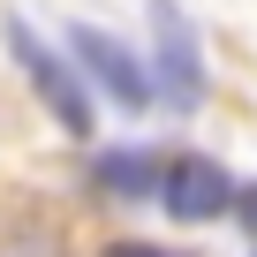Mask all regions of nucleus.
<instances>
[{
	"instance_id": "obj_1",
	"label": "nucleus",
	"mask_w": 257,
	"mask_h": 257,
	"mask_svg": "<svg viewBox=\"0 0 257 257\" xmlns=\"http://www.w3.org/2000/svg\"><path fill=\"white\" fill-rule=\"evenodd\" d=\"M8 46H16V61H23V83L38 91V106L68 128V137H91V91H83V68L68 61V53H53L31 23H8Z\"/></svg>"
},
{
	"instance_id": "obj_2",
	"label": "nucleus",
	"mask_w": 257,
	"mask_h": 257,
	"mask_svg": "<svg viewBox=\"0 0 257 257\" xmlns=\"http://www.w3.org/2000/svg\"><path fill=\"white\" fill-rule=\"evenodd\" d=\"M144 8H152V98L197 106L204 98V53H197L182 8H174V0H144Z\"/></svg>"
},
{
	"instance_id": "obj_3",
	"label": "nucleus",
	"mask_w": 257,
	"mask_h": 257,
	"mask_svg": "<svg viewBox=\"0 0 257 257\" xmlns=\"http://www.w3.org/2000/svg\"><path fill=\"white\" fill-rule=\"evenodd\" d=\"M61 53H68V61L98 83V91H113L128 113H144V106H152V68L128 53L121 38H106L98 23H68V46H61Z\"/></svg>"
},
{
	"instance_id": "obj_4",
	"label": "nucleus",
	"mask_w": 257,
	"mask_h": 257,
	"mask_svg": "<svg viewBox=\"0 0 257 257\" xmlns=\"http://www.w3.org/2000/svg\"><path fill=\"white\" fill-rule=\"evenodd\" d=\"M159 204L182 219V227H212V219H227L234 212V182L212 167V159H174L167 174H159Z\"/></svg>"
},
{
	"instance_id": "obj_5",
	"label": "nucleus",
	"mask_w": 257,
	"mask_h": 257,
	"mask_svg": "<svg viewBox=\"0 0 257 257\" xmlns=\"http://www.w3.org/2000/svg\"><path fill=\"white\" fill-rule=\"evenodd\" d=\"M159 159L152 152H98L91 159V182L106 189V197H159Z\"/></svg>"
},
{
	"instance_id": "obj_6",
	"label": "nucleus",
	"mask_w": 257,
	"mask_h": 257,
	"mask_svg": "<svg viewBox=\"0 0 257 257\" xmlns=\"http://www.w3.org/2000/svg\"><path fill=\"white\" fill-rule=\"evenodd\" d=\"M234 219H242L249 242H257V182H234Z\"/></svg>"
},
{
	"instance_id": "obj_7",
	"label": "nucleus",
	"mask_w": 257,
	"mask_h": 257,
	"mask_svg": "<svg viewBox=\"0 0 257 257\" xmlns=\"http://www.w3.org/2000/svg\"><path fill=\"white\" fill-rule=\"evenodd\" d=\"M106 257H174V249H159V242H113Z\"/></svg>"
}]
</instances>
